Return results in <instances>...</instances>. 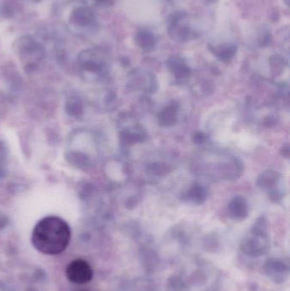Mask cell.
I'll list each match as a JSON object with an SVG mask.
<instances>
[{
	"label": "cell",
	"instance_id": "cell-1",
	"mask_svg": "<svg viewBox=\"0 0 290 291\" xmlns=\"http://www.w3.org/2000/svg\"><path fill=\"white\" fill-rule=\"evenodd\" d=\"M71 230L69 225L61 217L50 216L37 223L32 242L39 252L45 255H58L69 244Z\"/></svg>",
	"mask_w": 290,
	"mask_h": 291
},
{
	"label": "cell",
	"instance_id": "cell-2",
	"mask_svg": "<svg viewBox=\"0 0 290 291\" xmlns=\"http://www.w3.org/2000/svg\"><path fill=\"white\" fill-rule=\"evenodd\" d=\"M62 18L67 28L73 34H89L95 30L96 18L91 8L82 1H72L67 6Z\"/></svg>",
	"mask_w": 290,
	"mask_h": 291
},
{
	"label": "cell",
	"instance_id": "cell-3",
	"mask_svg": "<svg viewBox=\"0 0 290 291\" xmlns=\"http://www.w3.org/2000/svg\"><path fill=\"white\" fill-rule=\"evenodd\" d=\"M66 275L72 283L84 284L89 282L93 277V270L86 261L78 259L68 264Z\"/></svg>",
	"mask_w": 290,
	"mask_h": 291
},
{
	"label": "cell",
	"instance_id": "cell-4",
	"mask_svg": "<svg viewBox=\"0 0 290 291\" xmlns=\"http://www.w3.org/2000/svg\"><path fill=\"white\" fill-rule=\"evenodd\" d=\"M229 211L236 219H243L247 216V205L244 198L242 196L234 198L230 203Z\"/></svg>",
	"mask_w": 290,
	"mask_h": 291
},
{
	"label": "cell",
	"instance_id": "cell-5",
	"mask_svg": "<svg viewBox=\"0 0 290 291\" xmlns=\"http://www.w3.org/2000/svg\"><path fill=\"white\" fill-rule=\"evenodd\" d=\"M176 109L175 106H170L159 114V120L160 125L163 126H171L176 121Z\"/></svg>",
	"mask_w": 290,
	"mask_h": 291
},
{
	"label": "cell",
	"instance_id": "cell-6",
	"mask_svg": "<svg viewBox=\"0 0 290 291\" xmlns=\"http://www.w3.org/2000/svg\"><path fill=\"white\" fill-rule=\"evenodd\" d=\"M277 179H278V174L276 172L267 170V171L264 172L262 175L259 176V179L257 180V185L259 187L269 188L276 184Z\"/></svg>",
	"mask_w": 290,
	"mask_h": 291
},
{
	"label": "cell",
	"instance_id": "cell-7",
	"mask_svg": "<svg viewBox=\"0 0 290 291\" xmlns=\"http://www.w3.org/2000/svg\"><path fill=\"white\" fill-rule=\"evenodd\" d=\"M188 195H189V197L192 199L193 202L196 203V204H202L205 200V198H206V194H205L204 189L201 186L197 185V184L190 189Z\"/></svg>",
	"mask_w": 290,
	"mask_h": 291
},
{
	"label": "cell",
	"instance_id": "cell-8",
	"mask_svg": "<svg viewBox=\"0 0 290 291\" xmlns=\"http://www.w3.org/2000/svg\"><path fill=\"white\" fill-rule=\"evenodd\" d=\"M171 68L174 74L178 78H186L190 74L189 68L187 66H185L184 64L182 63L181 61H176V60H175V61L171 64Z\"/></svg>",
	"mask_w": 290,
	"mask_h": 291
},
{
	"label": "cell",
	"instance_id": "cell-9",
	"mask_svg": "<svg viewBox=\"0 0 290 291\" xmlns=\"http://www.w3.org/2000/svg\"><path fill=\"white\" fill-rule=\"evenodd\" d=\"M150 169H151L152 172H154V174L156 175H161L162 173L166 171L165 170V166H162L161 164H154L152 166H150Z\"/></svg>",
	"mask_w": 290,
	"mask_h": 291
},
{
	"label": "cell",
	"instance_id": "cell-10",
	"mask_svg": "<svg viewBox=\"0 0 290 291\" xmlns=\"http://www.w3.org/2000/svg\"><path fill=\"white\" fill-rule=\"evenodd\" d=\"M204 136L203 133H197L195 135V137H194V142H197V143H201V142H204Z\"/></svg>",
	"mask_w": 290,
	"mask_h": 291
}]
</instances>
